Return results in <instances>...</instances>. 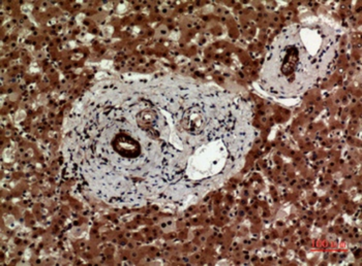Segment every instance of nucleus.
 Masks as SVG:
<instances>
[{
	"mask_svg": "<svg viewBox=\"0 0 362 266\" xmlns=\"http://www.w3.org/2000/svg\"><path fill=\"white\" fill-rule=\"evenodd\" d=\"M257 135L249 100L216 85L103 80L66 118L64 174L110 207H182L238 174Z\"/></svg>",
	"mask_w": 362,
	"mask_h": 266,
	"instance_id": "1",
	"label": "nucleus"
},
{
	"mask_svg": "<svg viewBox=\"0 0 362 266\" xmlns=\"http://www.w3.org/2000/svg\"><path fill=\"white\" fill-rule=\"evenodd\" d=\"M341 35L320 19L285 27L270 44L260 73L262 90L276 98L298 97L334 71Z\"/></svg>",
	"mask_w": 362,
	"mask_h": 266,
	"instance_id": "2",
	"label": "nucleus"
}]
</instances>
